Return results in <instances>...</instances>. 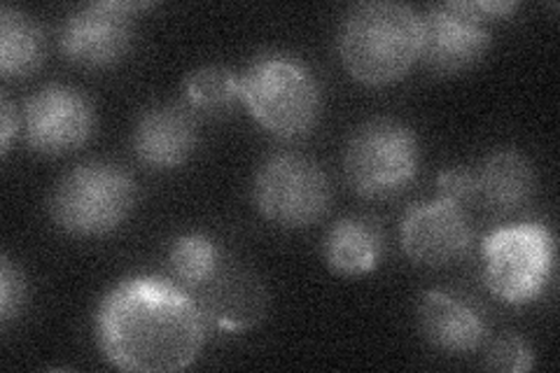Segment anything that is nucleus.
Masks as SVG:
<instances>
[{"label":"nucleus","instance_id":"nucleus-22","mask_svg":"<svg viewBox=\"0 0 560 373\" xmlns=\"http://www.w3.org/2000/svg\"><path fill=\"white\" fill-rule=\"evenodd\" d=\"M440 199L451 203H471L475 201V171L469 168H448L440 175Z\"/></svg>","mask_w":560,"mask_h":373},{"label":"nucleus","instance_id":"nucleus-18","mask_svg":"<svg viewBox=\"0 0 560 373\" xmlns=\"http://www.w3.org/2000/svg\"><path fill=\"white\" fill-rule=\"evenodd\" d=\"M185 94L195 110L210 117L226 115L241 101V78L226 68L206 66L187 78Z\"/></svg>","mask_w":560,"mask_h":373},{"label":"nucleus","instance_id":"nucleus-1","mask_svg":"<svg viewBox=\"0 0 560 373\" xmlns=\"http://www.w3.org/2000/svg\"><path fill=\"white\" fill-rule=\"evenodd\" d=\"M98 343L119 371L173 373L199 358L203 313L191 296L162 278L133 276L103 296Z\"/></svg>","mask_w":560,"mask_h":373},{"label":"nucleus","instance_id":"nucleus-4","mask_svg":"<svg viewBox=\"0 0 560 373\" xmlns=\"http://www.w3.org/2000/svg\"><path fill=\"white\" fill-rule=\"evenodd\" d=\"M136 203L131 175L108 162H90L61 177L49 215L70 236H105L129 218Z\"/></svg>","mask_w":560,"mask_h":373},{"label":"nucleus","instance_id":"nucleus-13","mask_svg":"<svg viewBox=\"0 0 560 373\" xmlns=\"http://www.w3.org/2000/svg\"><path fill=\"white\" fill-rule=\"evenodd\" d=\"M201 313L222 331H245L267 315V290L243 269L218 271L203 288Z\"/></svg>","mask_w":560,"mask_h":373},{"label":"nucleus","instance_id":"nucleus-6","mask_svg":"<svg viewBox=\"0 0 560 373\" xmlns=\"http://www.w3.org/2000/svg\"><path fill=\"white\" fill-rule=\"evenodd\" d=\"M420 164L416 133L395 119L360 127L346 148V177L364 199H385L413 183Z\"/></svg>","mask_w":560,"mask_h":373},{"label":"nucleus","instance_id":"nucleus-5","mask_svg":"<svg viewBox=\"0 0 560 373\" xmlns=\"http://www.w3.org/2000/svg\"><path fill=\"white\" fill-rule=\"evenodd\" d=\"M483 280L504 304L523 306L547 290L556 245L545 224L525 222L498 229L483 241Z\"/></svg>","mask_w":560,"mask_h":373},{"label":"nucleus","instance_id":"nucleus-9","mask_svg":"<svg viewBox=\"0 0 560 373\" xmlns=\"http://www.w3.org/2000/svg\"><path fill=\"white\" fill-rule=\"evenodd\" d=\"M94 105L80 89L49 84L33 94L24 110V133L33 152L63 156L80 150L94 133Z\"/></svg>","mask_w":560,"mask_h":373},{"label":"nucleus","instance_id":"nucleus-2","mask_svg":"<svg viewBox=\"0 0 560 373\" xmlns=\"http://www.w3.org/2000/svg\"><path fill=\"white\" fill-rule=\"evenodd\" d=\"M420 16L397 3H366L348 14L339 51L350 78L366 86L399 82L420 59Z\"/></svg>","mask_w":560,"mask_h":373},{"label":"nucleus","instance_id":"nucleus-11","mask_svg":"<svg viewBox=\"0 0 560 373\" xmlns=\"http://www.w3.org/2000/svg\"><path fill=\"white\" fill-rule=\"evenodd\" d=\"M399 236L407 257L430 269L460 261L471 245V229L463 206L446 199L409 208Z\"/></svg>","mask_w":560,"mask_h":373},{"label":"nucleus","instance_id":"nucleus-20","mask_svg":"<svg viewBox=\"0 0 560 373\" xmlns=\"http://www.w3.org/2000/svg\"><path fill=\"white\" fill-rule=\"evenodd\" d=\"M533 350L528 341L521 339L516 334H504L490 346L486 366L493 371H506V373H525L533 369Z\"/></svg>","mask_w":560,"mask_h":373},{"label":"nucleus","instance_id":"nucleus-8","mask_svg":"<svg viewBox=\"0 0 560 373\" xmlns=\"http://www.w3.org/2000/svg\"><path fill=\"white\" fill-rule=\"evenodd\" d=\"M148 3H92L68 16L61 31V51L70 63L101 70L119 63L133 43V12Z\"/></svg>","mask_w":560,"mask_h":373},{"label":"nucleus","instance_id":"nucleus-19","mask_svg":"<svg viewBox=\"0 0 560 373\" xmlns=\"http://www.w3.org/2000/svg\"><path fill=\"white\" fill-rule=\"evenodd\" d=\"M168 264L185 290H201L218 273V247L203 234H187L173 243Z\"/></svg>","mask_w":560,"mask_h":373},{"label":"nucleus","instance_id":"nucleus-17","mask_svg":"<svg viewBox=\"0 0 560 373\" xmlns=\"http://www.w3.org/2000/svg\"><path fill=\"white\" fill-rule=\"evenodd\" d=\"M47 43L38 22L14 8L0 10V73L5 80L33 75L45 61Z\"/></svg>","mask_w":560,"mask_h":373},{"label":"nucleus","instance_id":"nucleus-16","mask_svg":"<svg viewBox=\"0 0 560 373\" xmlns=\"http://www.w3.org/2000/svg\"><path fill=\"white\" fill-rule=\"evenodd\" d=\"M383 231L372 218H343L325 238V261L339 276L374 271L383 257Z\"/></svg>","mask_w":560,"mask_h":373},{"label":"nucleus","instance_id":"nucleus-10","mask_svg":"<svg viewBox=\"0 0 560 373\" xmlns=\"http://www.w3.org/2000/svg\"><path fill=\"white\" fill-rule=\"evenodd\" d=\"M420 59L436 75H460L475 68L490 49L486 22L463 8V3L434 5L423 20Z\"/></svg>","mask_w":560,"mask_h":373},{"label":"nucleus","instance_id":"nucleus-14","mask_svg":"<svg viewBox=\"0 0 560 373\" xmlns=\"http://www.w3.org/2000/svg\"><path fill=\"white\" fill-rule=\"evenodd\" d=\"M418 319L425 339L442 352L465 354L477 350L486 339L481 313L469 301L440 290L423 294Z\"/></svg>","mask_w":560,"mask_h":373},{"label":"nucleus","instance_id":"nucleus-12","mask_svg":"<svg viewBox=\"0 0 560 373\" xmlns=\"http://www.w3.org/2000/svg\"><path fill=\"white\" fill-rule=\"evenodd\" d=\"M197 121L183 105H154L133 131V150L138 162L152 171H173L197 150Z\"/></svg>","mask_w":560,"mask_h":373},{"label":"nucleus","instance_id":"nucleus-7","mask_svg":"<svg viewBox=\"0 0 560 373\" xmlns=\"http://www.w3.org/2000/svg\"><path fill=\"white\" fill-rule=\"evenodd\" d=\"M253 197L269 222L306 229L329 210L331 189L325 171L302 154H276L261 164Z\"/></svg>","mask_w":560,"mask_h":373},{"label":"nucleus","instance_id":"nucleus-15","mask_svg":"<svg viewBox=\"0 0 560 373\" xmlns=\"http://www.w3.org/2000/svg\"><path fill=\"white\" fill-rule=\"evenodd\" d=\"M535 189V175L528 159L514 150L490 154L475 173V201L495 215L518 210L528 203Z\"/></svg>","mask_w":560,"mask_h":373},{"label":"nucleus","instance_id":"nucleus-21","mask_svg":"<svg viewBox=\"0 0 560 373\" xmlns=\"http://www.w3.org/2000/svg\"><path fill=\"white\" fill-rule=\"evenodd\" d=\"M26 301V285L20 269H14V264L3 257L0 261V317L3 323H12V319L22 313Z\"/></svg>","mask_w":560,"mask_h":373},{"label":"nucleus","instance_id":"nucleus-3","mask_svg":"<svg viewBox=\"0 0 560 373\" xmlns=\"http://www.w3.org/2000/svg\"><path fill=\"white\" fill-rule=\"evenodd\" d=\"M241 101L261 129L296 140L320 117V84L308 66L290 55H261L241 78Z\"/></svg>","mask_w":560,"mask_h":373},{"label":"nucleus","instance_id":"nucleus-23","mask_svg":"<svg viewBox=\"0 0 560 373\" xmlns=\"http://www.w3.org/2000/svg\"><path fill=\"white\" fill-rule=\"evenodd\" d=\"M0 119H3V127H0V148H3V156H8L12 138L20 131V115H16L14 103L8 98V94L0 98Z\"/></svg>","mask_w":560,"mask_h":373}]
</instances>
